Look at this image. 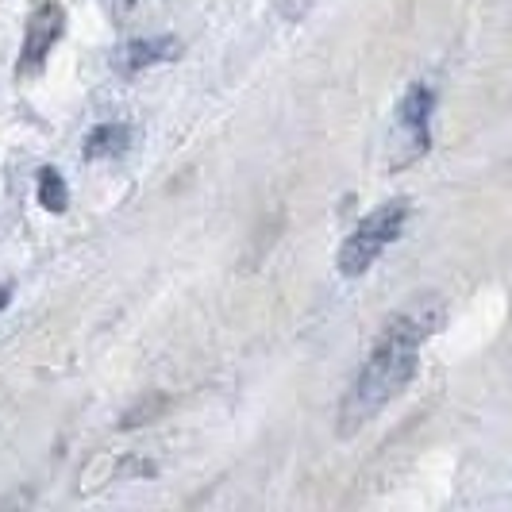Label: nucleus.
Listing matches in <instances>:
<instances>
[{"label":"nucleus","mask_w":512,"mask_h":512,"mask_svg":"<svg viewBox=\"0 0 512 512\" xmlns=\"http://www.w3.org/2000/svg\"><path fill=\"white\" fill-rule=\"evenodd\" d=\"M439 320H443V308L436 301H428V297L412 301L409 308H401L397 316L385 320L370 359L362 362V370L355 374V382L343 397L339 436H355L362 424H370L412 382L416 359H420V343L436 332Z\"/></svg>","instance_id":"1"},{"label":"nucleus","mask_w":512,"mask_h":512,"mask_svg":"<svg viewBox=\"0 0 512 512\" xmlns=\"http://www.w3.org/2000/svg\"><path fill=\"white\" fill-rule=\"evenodd\" d=\"M405 220H409V205H405V201H389V205L374 208L359 228L351 231V239L343 243V251H339V274H343V278L366 274V270L378 262V255H382L385 247L401 235Z\"/></svg>","instance_id":"2"},{"label":"nucleus","mask_w":512,"mask_h":512,"mask_svg":"<svg viewBox=\"0 0 512 512\" xmlns=\"http://www.w3.org/2000/svg\"><path fill=\"white\" fill-rule=\"evenodd\" d=\"M62 8L58 4H39L35 16L27 20V35H24V58H20V70H39L43 58L58 43L62 35Z\"/></svg>","instance_id":"3"},{"label":"nucleus","mask_w":512,"mask_h":512,"mask_svg":"<svg viewBox=\"0 0 512 512\" xmlns=\"http://www.w3.org/2000/svg\"><path fill=\"white\" fill-rule=\"evenodd\" d=\"M432 108H436V93L428 89V85H412L409 93H405V101H401V131L409 135L412 143V154L428 151V143H432V135H428V120H432Z\"/></svg>","instance_id":"4"},{"label":"nucleus","mask_w":512,"mask_h":512,"mask_svg":"<svg viewBox=\"0 0 512 512\" xmlns=\"http://www.w3.org/2000/svg\"><path fill=\"white\" fill-rule=\"evenodd\" d=\"M170 58H178V39L162 35V39H135V43H128L116 58V66L124 74H139L154 62H170Z\"/></svg>","instance_id":"5"},{"label":"nucleus","mask_w":512,"mask_h":512,"mask_svg":"<svg viewBox=\"0 0 512 512\" xmlns=\"http://www.w3.org/2000/svg\"><path fill=\"white\" fill-rule=\"evenodd\" d=\"M131 131L124 124H101V128H93L85 135V158L89 162H101V158H116V154L128 147Z\"/></svg>","instance_id":"6"},{"label":"nucleus","mask_w":512,"mask_h":512,"mask_svg":"<svg viewBox=\"0 0 512 512\" xmlns=\"http://www.w3.org/2000/svg\"><path fill=\"white\" fill-rule=\"evenodd\" d=\"M39 205L47 208V212H62V208L70 205V189H66V181L58 170H39Z\"/></svg>","instance_id":"7"},{"label":"nucleus","mask_w":512,"mask_h":512,"mask_svg":"<svg viewBox=\"0 0 512 512\" xmlns=\"http://www.w3.org/2000/svg\"><path fill=\"white\" fill-rule=\"evenodd\" d=\"M8 293H12V289H8V285H0V308L8 305Z\"/></svg>","instance_id":"8"}]
</instances>
